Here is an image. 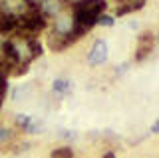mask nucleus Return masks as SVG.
Masks as SVG:
<instances>
[{
    "label": "nucleus",
    "mask_w": 159,
    "mask_h": 158,
    "mask_svg": "<svg viewBox=\"0 0 159 158\" xmlns=\"http://www.w3.org/2000/svg\"><path fill=\"white\" fill-rule=\"evenodd\" d=\"M106 10V0H78L72 8L74 14V36H84L89 28L98 24V16Z\"/></svg>",
    "instance_id": "1"
},
{
    "label": "nucleus",
    "mask_w": 159,
    "mask_h": 158,
    "mask_svg": "<svg viewBox=\"0 0 159 158\" xmlns=\"http://www.w3.org/2000/svg\"><path fill=\"white\" fill-rule=\"evenodd\" d=\"M74 26H76V22H74V14L62 10L58 16H54L52 32L60 34V36H68L70 40H78V38L74 36Z\"/></svg>",
    "instance_id": "2"
},
{
    "label": "nucleus",
    "mask_w": 159,
    "mask_h": 158,
    "mask_svg": "<svg viewBox=\"0 0 159 158\" xmlns=\"http://www.w3.org/2000/svg\"><path fill=\"white\" fill-rule=\"evenodd\" d=\"M36 4L30 0H0V14L6 16H22V14L30 12Z\"/></svg>",
    "instance_id": "3"
},
{
    "label": "nucleus",
    "mask_w": 159,
    "mask_h": 158,
    "mask_svg": "<svg viewBox=\"0 0 159 158\" xmlns=\"http://www.w3.org/2000/svg\"><path fill=\"white\" fill-rule=\"evenodd\" d=\"M106 60H107V42L103 40V38H98V40L92 44V48H89L88 64L89 66H102Z\"/></svg>",
    "instance_id": "4"
},
{
    "label": "nucleus",
    "mask_w": 159,
    "mask_h": 158,
    "mask_svg": "<svg viewBox=\"0 0 159 158\" xmlns=\"http://www.w3.org/2000/svg\"><path fill=\"white\" fill-rule=\"evenodd\" d=\"M38 10L44 18H54L62 10H66V0H42L38 4Z\"/></svg>",
    "instance_id": "5"
},
{
    "label": "nucleus",
    "mask_w": 159,
    "mask_h": 158,
    "mask_svg": "<svg viewBox=\"0 0 159 158\" xmlns=\"http://www.w3.org/2000/svg\"><path fill=\"white\" fill-rule=\"evenodd\" d=\"M153 48V34L151 32H143L141 36L137 38V54H135V60H143Z\"/></svg>",
    "instance_id": "6"
},
{
    "label": "nucleus",
    "mask_w": 159,
    "mask_h": 158,
    "mask_svg": "<svg viewBox=\"0 0 159 158\" xmlns=\"http://www.w3.org/2000/svg\"><path fill=\"white\" fill-rule=\"evenodd\" d=\"M52 90L56 92V94L64 96V94H68V92L72 90V82L66 80V78H56V80H54V84H52Z\"/></svg>",
    "instance_id": "7"
},
{
    "label": "nucleus",
    "mask_w": 159,
    "mask_h": 158,
    "mask_svg": "<svg viewBox=\"0 0 159 158\" xmlns=\"http://www.w3.org/2000/svg\"><path fill=\"white\" fill-rule=\"evenodd\" d=\"M50 158H74V152H72V148H68V146L56 148V150L52 152V156H50Z\"/></svg>",
    "instance_id": "8"
},
{
    "label": "nucleus",
    "mask_w": 159,
    "mask_h": 158,
    "mask_svg": "<svg viewBox=\"0 0 159 158\" xmlns=\"http://www.w3.org/2000/svg\"><path fill=\"white\" fill-rule=\"evenodd\" d=\"M30 122H32V116H28V114H16L14 116V124L18 128H22V130L30 124Z\"/></svg>",
    "instance_id": "9"
},
{
    "label": "nucleus",
    "mask_w": 159,
    "mask_h": 158,
    "mask_svg": "<svg viewBox=\"0 0 159 158\" xmlns=\"http://www.w3.org/2000/svg\"><path fill=\"white\" fill-rule=\"evenodd\" d=\"M42 128H44L42 122H36V120L32 118V122H30V124L24 128V132H28V134H40V132H42Z\"/></svg>",
    "instance_id": "10"
},
{
    "label": "nucleus",
    "mask_w": 159,
    "mask_h": 158,
    "mask_svg": "<svg viewBox=\"0 0 159 158\" xmlns=\"http://www.w3.org/2000/svg\"><path fill=\"white\" fill-rule=\"evenodd\" d=\"M14 138V130H10V128H0V144H6Z\"/></svg>",
    "instance_id": "11"
},
{
    "label": "nucleus",
    "mask_w": 159,
    "mask_h": 158,
    "mask_svg": "<svg viewBox=\"0 0 159 158\" xmlns=\"http://www.w3.org/2000/svg\"><path fill=\"white\" fill-rule=\"evenodd\" d=\"M30 92V86H18V88H14V92H12V98L14 100H20L22 96H26Z\"/></svg>",
    "instance_id": "12"
},
{
    "label": "nucleus",
    "mask_w": 159,
    "mask_h": 158,
    "mask_svg": "<svg viewBox=\"0 0 159 158\" xmlns=\"http://www.w3.org/2000/svg\"><path fill=\"white\" fill-rule=\"evenodd\" d=\"M98 24H102V26H113V16H109V14H99L98 16Z\"/></svg>",
    "instance_id": "13"
},
{
    "label": "nucleus",
    "mask_w": 159,
    "mask_h": 158,
    "mask_svg": "<svg viewBox=\"0 0 159 158\" xmlns=\"http://www.w3.org/2000/svg\"><path fill=\"white\" fill-rule=\"evenodd\" d=\"M4 94H6V80H4V74L0 72V106H2Z\"/></svg>",
    "instance_id": "14"
},
{
    "label": "nucleus",
    "mask_w": 159,
    "mask_h": 158,
    "mask_svg": "<svg viewBox=\"0 0 159 158\" xmlns=\"http://www.w3.org/2000/svg\"><path fill=\"white\" fill-rule=\"evenodd\" d=\"M121 2L129 4V6H131V10H137V8L143 6V2H145V0H121Z\"/></svg>",
    "instance_id": "15"
},
{
    "label": "nucleus",
    "mask_w": 159,
    "mask_h": 158,
    "mask_svg": "<svg viewBox=\"0 0 159 158\" xmlns=\"http://www.w3.org/2000/svg\"><path fill=\"white\" fill-rule=\"evenodd\" d=\"M4 42H6V38L0 34V64L4 62Z\"/></svg>",
    "instance_id": "16"
},
{
    "label": "nucleus",
    "mask_w": 159,
    "mask_h": 158,
    "mask_svg": "<svg viewBox=\"0 0 159 158\" xmlns=\"http://www.w3.org/2000/svg\"><path fill=\"white\" fill-rule=\"evenodd\" d=\"M151 132H153V134H159V120H157L155 124L151 126Z\"/></svg>",
    "instance_id": "17"
},
{
    "label": "nucleus",
    "mask_w": 159,
    "mask_h": 158,
    "mask_svg": "<svg viewBox=\"0 0 159 158\" xmlns=\"http://www.w3.org/2000/svg\"><path fill=\"white\" fill-rule=\"evenodd\" d=\"M103 158H116V154H113V152H107V154L103 156Z\"/></svg>",
    "instance_id": "18"
},
{
    "label": "nucleus",
    "mask_w": 159,
    "mask_h": 158,
    "mask_svg": "<svg viewBox=\"0 0 159 158\" xmlns=\"http://www.w3.org/2000/svg\"><path fill=\"white\" fill-rule=\"evenodd\" d=\"M30 2H32V4H36V6H38V4L42 2V0H30Z\"/></svg>",
    "instance_id": "19"
},
{
    "label": "nucleus",
    "mask_w": 159,
    "mask_h": 158,
    "mask_svg": "<svg viewBox=\"0 0 159 158\" xmlns=\"http://www.w3.org/2000/svg\"><path fill=\"white\" fill-rule=\"evenodd\" d=\"M157 40H159V34H157Z\"/></svg>",
    "instance_id": "20"
}]
</instances>
